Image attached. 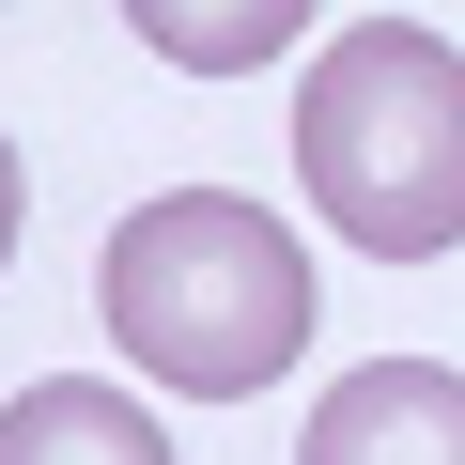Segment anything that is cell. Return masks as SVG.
Wrapping results in <instances>:
<instances>
[{
  "label": "cell",
  "instance_id": "6da1fadb",
  "mask_svg": "<svg viewBox=\"0 0 465 465\" xmlns=\"http://www.w3.org/2000/svg\"><path fill=\"white\" fill-rule=\"evenodd\" d=\"M94 311L109 341L186 388V403H249L295 372L311 341V249L264 217V202H232V186H171L109 232V264H94Z\"/></svg>",
  "mask_w": 465,
  "mask_h": 465
},
{
  "label": "cell",
  "instance_id": "7a4b0ae2",
  "mask_svg": "<svg viewBox=\"0 0 465 465\" xmlns=\"http://www.w3.org/2000/svg\"><path fill=\"white\" fill-rule=\"evenodd\" d=\"M295 186L372 264L465 249V47L419 16H357L295 94Z\"/></svg>",
  "mask_w": 465,
  "mask_h": 465
},
{
  "label": "cell",
  "instance_id": "3957f363",
  "mask_svg": "<svg viewBox=\"0 0 465 465\" xmlns=\"http://www.w3.org/2000/svg\"><path fill=\"white\" fill-rule=\"evenodd\" d=\"M295 465H465V372L450 357H372L311 403Z\"/></svg>",
  "mask_w": 465,
  "mask_h": 465
},
{
  "label": "cell",
  "instance_id": "277c9868",
  "mask_svg": "<svg viewBox=\"0 0 465 465\" xmlns=\"http://www.w3.org/2000/svg\"><path fill=\"white\" fill-rule=\"evenodd\" d=\"M0 465H171V434H155L124 388L47 372V388H16V403H0Z\"/></svg>",
  "mask_w": 465,
  "mask_h": 465
},
{
  "label": "cell",
  "instance_id": "5b68a950",
  "mask_svg": "<svg viewBox=\"0 0 465 465\" xmlns=\"http://www.w3.org/2000/svg\"><path fill=\"white\" fill-rule=\"evenodd\" d=\"M124 32L155 63H186V78H249V63H280L311 32V0H124Z\"/></svg>",
  "mask_w": 465,
  "mask_h": 465
}]
</instances>
